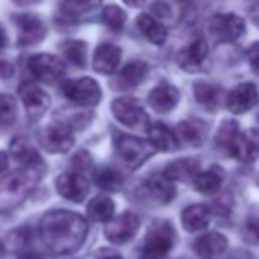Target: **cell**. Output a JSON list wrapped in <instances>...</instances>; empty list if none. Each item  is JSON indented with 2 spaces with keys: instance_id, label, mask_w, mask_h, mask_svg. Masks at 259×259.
I'll use <instances>...</instances> for the list:
<instances>
[{
  "instance_id": "10",
  "label": "cell",
  "mask_w": 259,
  "mask_h": 259,
  "mask_svg": "<svg viewBox=\"0 0 259 259\" xmlns=\"http://www.w3.org/2000/svg\"><path fill=\"white\" fill-rule=\"evenodd\" d=\"M28 71L37 81L55 83L65 74V65L55 55L39 53L28 60Z\"/></svg>"
},
{
  "instance_id": "26",
  "label": "cell",
  "mask_w": 259,
  "mask_h": 259,
  "mask_svg": "<svg viewBox=\"0 0 259 259\" xmlns=\"http://www.w3.org/2000/svg\"><path fill=\"white\" fill-rule=\"evenodd\" d=\"M222 180H224L222 169L219 166H211L205 171H199L192 180V184H194L196 191L201 194H215L221 189Z\"/></svg>"
},
{
  "instance_id": "45",
  "label": "cell",
  "mask_w": 259,
  "mask_h": 259,
  "mask_svg": "<svg viewBox=\"0 0 259 259\" xmlns=\"http://www.w3.org/2000/svg\"><path fill=\"white\" fill-rule=\"evenodd\" d=\"M16 259H42L39 254H34V252H23V254H20Z\"/></svg>"
},
{
  "instance_id": "16",
  "label": "cell",
  "mask_w": 259,
  "mask_h": 259,
  "mask_svg": "<svg viewBox=\"0 0 259 259\" xmlns=\"http://www.w3.org/2000/svg\"><path fill=\"white\" fill-rule=\"evenodd\" d=\"M208 58V45L203 39H196L194 42L184 48L177 57V62L184 71L198 72L203 69V64Z\"/></svg>"
},
{
  "instance_id": "49",
  "label": "cell",
  "mask_w": 259,
  "mask_h": 259,
  "mask_svg": "<svg viewBox=\"0 0 259 259\" xmlns=\"http://www.w3.org/2000/svg\"><path fill=\"white\" fill-rule=\"evenodd\" d=\"M226 259H238V257H226Z\"/></svg>"
},
{
  "instance_id": "42",
  "label": "cell",
  "mask_w": 259,
  "mask_h": 259,
  "mask_svg": "<svg viewBox=\"0 0 259 259\" xmlns=\"http://www.w3.org/2000/svg\"><path fill=\"white\" fill-rule=\"evenodd\" d=\"M250 21H252L254 25H256V28H259V2L254 4L252 9H250Z\"/></svg>"
},
{
  "instance_id": "35",
  "label": "cell",
  "mask_w": 259,
  "mask_h": 259,
  "mask_svg": "<svg viewBox=\"0 0 259 259\" xmlns=\"http://www.w3.org/2000/svg\"><path fill=\"white\" fill-rule=\"evenodd\" d=\"M18 118L16 99L9 94H0V125L7 127L14 123Z\"/></svg>"
},
{
  "instance_id": "28",
  "label": "cell",
  "mask_w": 259,
  "mask_h": 259,
  "mask_svg": "<svg viewBox=\"0 0 259 259\" xmlns=\"http://www.w3.org/2000/svg\"><path fill=\"white\" fill-rule=\"evenodd\" d=\"M11 155L21 166H34V164L42 162L39 152L35 150V147L27 138H16V140H13V143H11Z\"/></svg>"
},
{
  "instance_id": "1",
  "label": "cell",
  "mask_w": 259,
  "mask_h": 259,
  "mask_svg": "<svg viewBox=\"0 0 259 259\" xmlns=\"http://www.w3.org/2000/svg\"><path fill=\"white\" fill-rule=\"evenodd\" d=\"M41 240L53 254H72L83 245L89 235V224L83 215L69 210H53L39 222Z\"/></svg>"
},
{
  "instance_id": "29",
  "label": "cell",
  "mask_w": 259,
  "mask_h": 259,
  "mask_svg": "<svg viewBox=\"0 0 259 259\" xmlns=\"http://www.w3.org/2000/svg\"><path fill=\"white\" fill-rule=\"evenodd\" d=\"M194 97L203 108L208 109V111H217L219 106H221L222 89L219 85L199 81L194 85Z\"/></svg>"
},
{
  "instance_id": "9",
  "label": "cell",
  "mask_w": 259,
  "mask_h": 259,
  "mask_svg": "<svg viewBox=\"0 0 259 259\" xmlns=\"http://www.w3.org/2000/svg\"><path fill=\"white\" fill-rule=\"evenodd\" d=\"M13 21L18 28V45L20 46H34L41 42L48 34L46 23L35 14H14Z\"/></svg>"
},
{
  "instance_id": "34",
  "label": "cell",
  "mask_w": 259,
  "mask_h": 259,
  "mask_svg": "<svg viewBox=\"0 0 259 259\" xmlns=\"http://www.w3.org/2000/svg\"><path fill=\"white\" fill-rule=\"evenodd\" d=\"M101 16H103L104 25L109 28V30L120 32V30H123V27H125L127 14H125V11H122L118 6H106Z\"/></svg>"
},
{
  "instance_id": "7",
  "label": "cell",
  "mask_w": 259,
  "mask_h": 259,
  "mask_svg": "<svg viewBox=\"0 0 259 259\" xmlns=\"http://www.w3.org/2000/svg\"><path fill=\"white\" fill-rule=\"evenodd\" d=\"M111 111L115 115V118L120 123L127 127H143L148 125V115L145 111L143 104L140 103L134 97H118V99L113 101Z\"/></svg>"
},
{
  "instance_id": "48",
  "label": "cell",
  "mask_w": 259,
  "mask_h": 259,
  "mask_svg": "<svg viewBox=\"0 0 259 259\" xmlns=\"http://www.w3.org/2000/svg\"><path fill=\"white\" fill-rule=\"evenodd\" d=\"M4 254H6V247H4L2 240H0V259H4Z\"/></svg>"
},
{
  "instance_id": "21",
  "label": "cell",
  "mask_w": 259,
  "mask_h": 259,
  "mask_svg": "<svg viewBox=\"0 0 259 259\" xmlns=\"http://www.w3.org/2000/svg\"><path fill=\"white\" fill-rule=\"evenodd\" d=\"M148 71H150V67H148L147 62L131 60L120 71L118 78H116V87L123 90L134 89V87H138L140 83L145 81V78L148 76Z\"/></svg>"
},
{
  "instance_id": "4",
  "label": "cell",
  "mask_w": 259,
  "mask_h": 259,
  "mask_svg": "<svg viewBox=\"0 0 259 259\" xmlns=\"http://www.w3.org/2000/svg\"><path fill=\"white\" fill-rule=\"evenodd\" d=\"M115 150L120 159L133 169H136L143 162H147L155 152L148 141H143L136 136H129V134H116Z\"/></svg>"
},
{
  "instance_id": "33",
  "label": "cell",
  "mask_w": 259,
  "mask_h": 259,
  "mask_svg": "<svg viewBox=\"0 0 259 259\" xmlns=\"http://www.w3.org/2000/svg\"><path fill=\"white\" fill-rule=\"evenodd\" d=\"M238 133H240L238 122H235V120H224L221 123V127L217 129V134H215V143L222 150H229V147L233 145L235 138L238 136Z\"/></svg>"
},
{
  "instance_id": "2",
  "label": "cell",
  "mask_w": 259,
  "mask_h": 259,
  "mask_svg": "<svg viewBox=\"0 0 259 259\" xmlns=\"http://www.w3.org/2000/svg\"><path fill=\"white\" fill-rule=\"evenodd\" d=\"M45 162L21 166L0 178V213L11 211L25 201L45 175Z\"/></svg>"
},
{
  "instance_id": "25",
  "label": "cell",
  "mask_w": 259,
  "mask_h": 259,
  "mask_svg": "<svg viewBox=\"0 0 259 259\" xmlns=\"http://www.w3.org/2000/svg\"><path fill=\"white\" fill-rule=\"evenodd\" d=\"M136 25L140 28L141 35H143L147 41H150L152 45H164L167 37V30L160 21H157L154 16L150 14H140L136 20Z\"/></svg>"
},
{
  "instance_id": "36",
  "label": "cell",
  "mask_w": 259,
  "mask_h": 259,
  "mask_svg": "<svg viewBox=\"0 0 259 259\" xmlns=\"http://www.w3.org/2000/svg\"><path fill=\"white\" fill-rule=\"evenodd\" d=\"M242 235L247 243H250V245H259V208H254V210L247 215L245 222H243Z\"/></svg>"
},
{
  "instance_id": "17",
  "label": "cell",
  "mask_w": 259,
  "mask_h": 259,
  "mask_svg": "<svg viewBox=\"0 0 259 259\" xmlns=\"http://www.w3.org/2000/svg\"><path fill=\"white\" fill-rule=\"evenodd\" d=\"M180 101V92L171 83H159L148 94V104L157 113H169Z\"/></svg>"
},
{
  "instance_id": "18",
  "label": "cell",
  "mask_w": 259,
  "mask_h": 259,
  "mask_svg": "<svg viewBox=\"0 0 259 259\" xmlns=\"http://www.w3.org/2000/svg\"><path fill=\"white\" fill-rule=\"evenodd\" d=\"M175 138L180 145H187V147H201L206 140V123L201 120H185L177 125L173 131Z\"/></svg>"
},
{
  "instance_id": "3",
  "label": "cell",
  "mask_w": 259,
  "mask_h": 259,
  "mask_svg": "<svg viewBox=\"0 0 259 259\" xmlns=\"http://www.w3.org/2000/svg\"><path fill=\"white\" fill-rule=\"evenodd\" d=\"M175 242H177V233L173 224L169 221H155L152 222L145 236V252L152 259L162 257L173 249Z\"/></svg>"
},
{
  "instance_id": "39",
  "label": "cell",
  "mask_w": 259,
  "mask_h": 259,
  "mask_svg": "<svg viewBox=\"0 0 259 259\" xmlns=\"http://www.w3.org/2000/svg\"><path fill=\"white\" fill-rule=\"evenodd\" d=\"M247 57H249L250 65H252L256 71H259V41L250 46L249 52H247Z\"/></svg>"
},
{
  "instance_id": "15",
  "label": "cell",
  "mask_w": 259,
  "mask_h": 259,
  "mask_svg": "<svg viewBox=\"0 0 259 259\" xmlns=\"http://www.w3.org/2000/svg\"><path fill=\"white\" fill-rule=\"evenodd\" d=\"M257 89L254 83H240L238 87L231 90L226 97V106L231 113L240 115L249 109H252L257 103Z\"/></svg>"
},
{
  "instance_id": "50",
  "label": "cell",
  "mask_w": 259,
  "mask_h": 259,
  "mask_svg": "<svg viewBox=\"0 0 259 259\" xmlns=\"http://www.w3.org/2000/svg\"><path fill=\"white\" fill-rule=\"evenodd\" d=\"M257 185H259V177H257Z\"/></svg>"
},
{
  "instance_id": "22",
  "label": "cell",
  "mask_w": 259,
  "mask_h": 259,
  "mask_svg": "<svg viewBox=\"0 0 259 259\" xmlns=\"http://www.w3.org/2000/svg\"><path fill=\"white\" fill-rule=\"evenodd\" d=\"M211 219V211L206 205H191L182 211V226L185 231L196 233L208 228Z\"/></svg>"
},
{
  "instance_id": "27",
  "label": "cell",
  "mask_w": 259,
  "mask_h": 259,
  "mask_svg": "<svg viewBox=\"0 0 259 259\" xmlns=\"http://www.w3.org/2000/svg\"><path fill=\"white\" fill-rule=\"evenodd\" d=\"M147 191L155 198L159 203H171L177 196V189L173 187V182H169L162 173L152 175L147 180Z\"/></svg>"
},
{
  "instance_id": "5",
  "label": "cell",
  "mask_w": 259,
  "mask_h": 259,
  "mask_svg": "<svg viewBox=\"0 0 259 259\" xmlns=\"http://www.w3.org/2000/svg\"><path fill=\"white\" fill-rule=\"evenodd\" d=\"M65 97L79 106H96L103 99V90L94 78L69 79L62 87Z\"/></svg>"
},
{
  "instance_id": "8",
  "label": "cell",
  "mask_w": 259,
  "mask_h": 259,
  "mask_svg": "<svg viewBox=\"0 0 259 259\" xmlns=\"http://www.w3.org/2000/svg\"><path fill=\"white\" fill-rule=\"evenodd\" d=\"M138 229H140V217L136 213H133V211H123L118 217L108 221L104 235L111 243L123 245V243L131 242L136 236Z\"/></svg>"
},
{
  "instance_id": "44",
  "label": "cell",
  "mask_w": 259,
  "mask_h": 259,
  "mask_svg": "<svg viewBox=\"0 0 259 259\" xmlns=\"http://www.w3.org/2000/svg\"><path fill=\"white\" fill-rule=\"evenodd\" d=\"M16 6H21V7H30V6H35V4H39L41 0H13Z\"/></svg>"
},
{
  "instance_id": "20",
  "label": "cell",
  "mask_w": 259,
  "mask_h": 259,
  "mask_svg": "<svg viewBox=\"0 0 259 259\" xmlns=\"http://www.w3.org/2000/svg\"><path fill=\"white\" fill-rule=\"evenodd\" d=\"M122 60V50L111 42H104L94 53V69L99 74H113Z\"/></svg>"
},
{
  "instance_id": "41",
  "label": "cell",
  "mask_w": 259,
  "mask_h": 259,
  "mask_svg": "<svg viewBox=\"0 0 259 259\" xmlns=\"http://www.w3.org/2000/svg\"><path fill=\"white\" fill-rule=\"evenodd\" d=\"M14 72V67L9 64V62L0 60V78H11Z\"/></svg>"
},
{
  "instance_id": "38",
  "label": "cell",
  "mask_w": 259,
  "mask_h": 259,
  "mask_svg": "<svg viewBox=\"0 0 259 259\" xmlns=\"http://www.w3.org/2000/svg\"><path fill=\"white\" fill-rule=\"evenodd\" d=\"M72 167H74V173H79L83 175L87 169H90L92 167V157H90V154H87L85 150L78 152L74 157H72Z\"/></svg>"
},
{
  "instance_id": "40",
  "label": "cell",
  "mask_w": 259,
  "mask_h": 259,
  "mask_svg": "<svg viewBox=\"0 0 259 259\" xmlns=\"http://www.w3.org/2000/svg\"><path fill=\"white\" fill-rule=\"evenodd\" d=\"M96 259H123L118 252H115L113 249H101L97 252Z\"/></svg>"
},
{
  "instance_id": "19",
  "label": "cell",
  "mask_w": 259,
  "mask_h": 259,
  "mask_svg": "<svg viewBox=\"0 0 259 259\" xmlns=\"http://www.w3.org/2000/svg\"><path fill=\"white\" fill-rule=\"evenodd\" d=\"M194 252L201 259H217L228 249V238L222 233H205L194 242Z\"/></svg>"
},
{
  "instance_id": "47",
  "label": "cell",
  "mask_w": 259,
  "mask_h": 259,
  "mask_svg": "<svg viewBox=\"0 0 259 259\" xmlns=\"http://www.w3.org/2000/svg\"><path fill=\"white\" fill-rule=\"evenodd\" d=\"M123 2H125L127 6H131V7H140V6H143L147 0H123Z\"/></svg>"
},
{
  "instance_id": "11",
  "label": "cell",
  "mask_w": 259,
  "mask_h": 259,
  "mask_svg": "<svg viewBox=\"0 0 259 259\" xmlns=\"http://www.w3.org/2000/svg\"><path fill=\"white\" fill-rule=\"evenodd\" d=\"M41 147L50 154H65L74 145L72 131L65 123H50L39 136Z\"/></svg>"
},
{
  "instance_id": "30",
  "label": "cell",
  "mask_w": 259,
  "mask_h": 259,
  "mask_svg": "<svg viewBox=\"0 0 259 259\" xmlns=\"http://www.w3.org/2000/svg\"><path fill=\"white\" fill-rule=\"evenodd\" d=\"M115 213V203L108 196H97L87 206V215L94 222H108Z\"/></svg>"
},
{
  "instance_id": "32",
  "label": "cell",
  "mask_w": 259,
  "mask_h": 259,
  "mask_svg": "<svg viewBox=\"0 0 259 259\" xmlns=\"http://www.w3.org/2000/svg\"><path fill=\"white\" fill-rule=\"evenodd\" d=\"M62 53L69 64L81 69L87 64V42L83 41H67L62 45Z\"/></svg>"
},
{
  "instance_id": "13",
  "label": "cell",
  "mask_w": 259,
  "mask_h": 259,
  "mask_svg": "<svg viewBox=\"0 0 259 259\" xmlns=\"http://www.w3.org/2000/svg\"><path fill=\"white\" fill-rule=\"evenodd\" d=\"M228 152L240 162H254L259 157V131L250 129L247 133H238Z\"/></svg>"
},
{
  "instance_id": "23",
  "label": "cell",
  "mask_w": 259,
  "mask_h": 259,
  "mask_svg": "<svg viewBox=\"0 0 259 259\" xmlns=\"http://www.w3.org/2000/svg\"><path fill=\"white\" fill-rule=\"evenodd\" d=\"M148 143L154 147V150L160 152H175L178 148V141L175 138L173 129L160 122L148 125Z\"/></svg>"
},
{
  "instance_id": "37",
  "label": "cell",
  "mask_w": 259,
  "mask_h": 259,
  "mask_svg": "<svg viewBox=\"0 0 259 259\" xmlns=\"http://www.w3.org/2000/svg\"><path fill=\"white\" fill-rule=\"evenodd\" d=\"M99 4H101V0H62L64 11L69 14V16L89 13V11L96 9Z\"/></svg>"
},
{
  "instance_id": "31",
  "label": "cell",
  "mask_w": 259,
  "mask_h": 259,
  "mask_svg": "<svg viewBox=\"0 0 259 259\" xmlns=\"http://www.w3.org/2000/svg\"><path fill=\"white\" fill-rule=\"evenodd\" d=\"M94 182H96L97 187L104 189V191H109V192H115L122 187L123 177L116 169H113V167L104 166V167L96 169V173H94Z\"/></svg>"
},
{
  "instance_id": "12",
  "label": "cell",
  "mask_w": 259,
  "mask_h": 259,
  "mask_svg": "<svg viewBox=\"0 0 259 259\" xmlns=\"http://www.w3.org/2000/svg\"><path fill=\"white\" fill-rule=\"evenodd\" d=\"M18 96H20L21 103H23L27 115L30 120H39L50 108V96L35 83H21L18 89Z\"/></svg>"
},
{
  "instance_id": "14",
  "label": "cell",
  "mask_w": 259,
  "mask_h": 259,
  "mask_svg": "<svg viewBox=\"0 0 259 259\" xmlns=\"http://www.w3.org/2000/svg\"><path fill=\"white\" fill-rule=\"evenodd\" d=\"M57 192L65 199L81 203L89 194V180L79 173H64L57 178Z\"/></svg>"
},
{
  "instance_id": "6",
  "label": "cell",
  "mask_w": 259,
  "mask_h": 259,
  "mask_svg": "<svg viewBox=\"0 0 259 259\" xmlns=\"http://www.w3.org/2000/svg\"><path fill=\"white\" fill-rule=\"evenodd\" d=\"M208 28L219 42H235L245 34V21L238 14L222 13L211 18Z\"/></svg>"
},
{
  "instance_id": "46",
  "label": "cell",
  "mask_w": 259,
  "mask_h": 259,
  "mask_svg": "<svg viewBox=\"0 0 259 259\" xmlns=\"http://www.w3.org/2000/svg\"><path fill=\"white\" fill-rule=\"evenodd\" d=\"M6 167H7V154L0 152V173H2V171H6Z\"/></svg>"
},
{
  "instance_id": "43",
  "label": "cell",
  "mask_w": 259,
  "mask_h": 259,
  "mask_svg": "<svg viewBox=\"0 0 259 259\" xmlns=\"http://www.w3.org/2000/svg\"><path fill=\"white\" fill-rule=\"evenodd\" d=\"M7 42H9V39H7V32H6V28L0 25V50L6 48Z\"/></svg>"
},
{
  "instance_id": "24",
  "label": "cell",
  "mask_w": 259,
  "mask_h": 259,
  "mask_svg": "<svg viewBox=\"0 0 259 259\" xmlns=\"http://www.w3.org/2000/svg\"><path fill=\"white\" fill-rule=\"evenodd\" d=\"M199 173V162L194 159H178L167 164L162 175L169 182H192Z\"/></svg>"
}]
</instances>
